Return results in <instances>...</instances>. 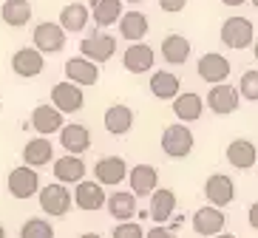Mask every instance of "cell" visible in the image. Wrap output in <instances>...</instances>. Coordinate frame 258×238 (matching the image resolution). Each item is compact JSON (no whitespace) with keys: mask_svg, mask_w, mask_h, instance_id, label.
<instances>
[{"mask_svg":"<svg viewBox=\"0 0 258 238\" xmlns=\"http://www.w3.org/2000/svg\"><path fill=\"white\" fill-rule=\"evenodd\" d=\"M193 131L187 125H167L165 133H162V150H165L170 159H184V156L193 153Z\"/></svg>","mask_w":258,"mask_h":238,"instance_id":"1","label":"cell"},{"mask_svg":"<svg viewBox=\"0 0 258 238\" xmlns=\"http://www.w3.org/2000/svg\"><path fill=\"white\" fill-rule=\"evenodd\" d=\"M252 20H247V17L235 15V17H227L224 23H221V43L227 48H233V51H241V48H247L252 43Z\"/></svg>","mask_w":258,"mask_h":238,"instance_id":"2","label":"cell"},{"mask_svg":"<svg viewBox=\"0 0 258 238\" xmlns=\"http://www.w3.org/2000/svg\"><path fill=\"white\" fill-rule=\"evenodd\" d=\"M40 176L37 170H31L29 165L23 168H15L9 173V193L15 196V199H31V196H40Z\"/></svg>","mask_w":258,"mask_h":238,"instance_id":"3","label":"cell"},{"mask_svg":"<svg viewBox=\"0 0 258 238\" xmlns=\"http://www.w3.org/2000/svg\"><path fill=\"white\" fill-rule=\"evenodd\" d=\"M66 34L69 31L62 29L60 23H37L34 26V48H40L43 54H57V51H62L66 48Z\"/></svg>","mask_w":258,"mask_h":238,"instance_id":"4","label":"cell"},{"mask_svg":"<svg viewBox=\"0 0 258 238\" xmlns=\"http://www.w3.org/2000/svg\"><path fill=\"white\" fill-rule=\"evenodd\" d=\"M238 105H241V91L233 88V85H227V83L213 85L210 94H207V108H210L213 114H221V116L235 114Z\"/></svg>","mask_w":258,"mask_h":238,"instance_id":"5","label":"cell"},{"mask_svg":"<svg viewBox=\"0 0 258 238\" xmlns=\"http://www.w3.org/2000/svg\"><path fill=\"white\" fill-rule=\"evenodd\" d=\"M43 68H46V57H43V51L34 48V46L20 48V51H15V57H12V71L23 80H31V77H37V74H43Z\"/></svg>","mask_w":258,"mask_h":238,"instance_id":"6","label":"cell"},{"mask_svg":"<svg viewBox=\"0 0 258 238\" xmlns=\"http://www.w3.org/2000/svg\"><path fill=\"white\" fill-rule=\"evenodd\" d=\"M94 176H97L99 185L116 187L119 182H125V179L131 176V170H128V165H125L122 156H102V159L94 165Z\"/></svg>","mask_w":258,"mask_h":238,"instance_id":"7","label":"cell"},{"mask_svg":"<svg viewBox=\"0 0 258 238\" xmlns=\"http://www.w3.org/2000/svg\"><path fill=\"white\" fill-rule=\"evenodd\" d=\"M51 105L60 108L62 114H77V111L85 105L83 88H80V85H74L71 80H66V83H57V85L51 88Z\"/></svg>","mask_w":258,"mask_h":238,"instance_id":"8","label":"cell"},{"mask_svg":"<svg viewBox=\"0 0 258 238\" xmlns=\"http://www.w3.org/2000/svg\"><path fill=\"white\" fill-rule=\"evenodd\" d=\"M40 210L46 215H66L71 210V193L57 182L40 190Z\"/></svg>","mask_w":258,"mask_h":238,"instance_id":"9","label":"cell"},{"mask_svg":"<svg viewBox=\"0 0 258 238\" xmlns=\"http://www.w3.org/2000/svg\"><path fill=\"white\" fill-rule=\"evenodd\" d=\"M205 196L213 207H227L230 201L235 199V185L227 173H213L205 182Z\"/></svg>","mask_w":258,"mask_h":238,"instance_id":"10","label":"cell"},{"mask_svg":"<svg viewBox=\"0 0 258 238\" xmlns=\"http://www.w3.org/2000/svg\"><path fill=\"white\" fill-rule=\"evenodd\" d=\"M156 62V54L148 43H131L122 54V65L131 71V74H148Z\"/></svg>","mask_w":258,"mask_h":238,"instance_id":"11","label":"cell"},{"mask_svg":"<svg viewBox=\"0 0 258 238\" xmlns=\"http://www.w3.org/2000/svg\"><path fill=\"white\" fill-rule=\"evenodd\" d=\"M105 185H99V182H80L74 190V204L85 213H97L99 207H105L108 204V196L102 190Z\"/></svg>","mask_w":258,"mask_h":238,"instance_id":"12","label":"cell"},{"mask_svg":"<svg viewBox=\"0 0 258 238\" xmlns=\"http://www.w3.org/2000/svg\"><path fill=\"white\" fill-rule=\"evenodd\" d=\"M80 51H83V57H88L94 62H108L116 51V40L111 34H99L97 31V34H88L80 43Z\"/></svg>","mask_w":258,"mask_h":238,"instance_id":"13","label":"cell"},{"mask_svg":"<svg viewBox=\"0 0 258 238\" xmlns=\"http://www.w3.org/2000/svg\"><path fill=\"white\" fill-rule=\"evenodd\" d=\"M31 128L40 133V136H51V133H60L66 128L62 122V111L54 105H37L34 114H31Z\"/></svg>","mask_w":258,"mask_h":238,"instance_id":"14","label":"cell"},{"mask_svg":"<svg viewBox=\"0 0 258 238\" xmlns=\"http://www.w3.org/2000/svg\"><path fill=\"white\" fill-rule=\"evenodd\" d=\"M196 71H199V77L205 80V83L219 85V83H224V80L230 77V60L221 57V54H216V51H210V54H205V57L199 60Z\"/></svg>","mask_w":258,"mask_h":238,"instance_id":"15","label":"cell"},{"mask_svg":"<svg viewBox=\"0 0 258 238\" xmlns=\"http://www.w3.org/2000/svg\"><path fill=\"white\" fill-rule=\"evenodd\" d=\"M85 162L80 159V156H60V159H54V176H57V182L60 185H80V182H85Z\"/></svg>","mask_w":258,"mask_h":238,"instance_id":"16","label":"cell"},{"mask_svg":"<svg viewBox=\"0 0 258 238\" xmlns=\"http://www.w3.org/2000/svg\"><path fill=\"white\" fill-rule=\"evenodd\" d=\"M224 221H227V215L221 213V207H202L196 210V215H193V230L199 232V235H219V232H224Z\"/></svg>","mask_w":258,"mask_h":238,"instance_id":"17","label":"cell"},{"mask_svg":"<svg viewBox=\"0 0 258 238\" xmlns=\"http://www.w3.org/2000/svg\"><path fill=\"white\" fill-rule=\"evenodd\" d=\"M99 62L88 60V57H74V60L66 62V77L71 80L74 85H97L99 83Z\"/></svg>","mask_w":258,"mask_h":238,"instance_id":"18","label":"cell"},{"mask_svg":"<svg viewBox=\"0 0 258 238\" xmlns=\"http://www.w3.org/2000/svg\"><path fill=\"white\" fill-rule=\"evenodd\" d=\"M131 193H137V196H153V193L159 190V173L153 165H137V168H131Z\"/></svg>","mask_w":258,"mask_h":238,"instance_id":"19","label":"cell"},{"mask_svg":"<svg viewBox=\"0 0 258 238\" xmlns=\"http://www.w3.org/2000/svg\"><path fill=\"white\" fill-rule=\"evenodd\" d=\"M173 114L179 122H196L205 114V100L196 91H184L173 100Z\"/></svg>","mask_w":258,"mask_h":238,"instance_id":"20","label":"cell"},{"mask_svg":"<svg viewBox=\"0 0 258 238\" xmlns=\"http://www.w3.org/2000/svg\"><path fill=\"white\" fill-rule=\"evenodd\" d=\"M224 156H227V162L238 170H250L258 162V150L250 139H233L227 145V150H224Z\"/></svg>","mask_w":258,"mask_h":238,"instance_id":"21","label":"cell"},{"mask_svg":"<svg viewBox=\"0 0 258 238\" xmlns=\"http://www.w3.org/2000/svg\"><path fill=\"white\" fill-rule=\"evenodd\" d=\"M60 145L69 150L71 156H80L91 147V133L85 125H66L60 131Z\"/></svg>","mask_w":258,"mask_h":238,"instance_id":"22","label":"cell"},{"mask_svg":"<svg viewBox=\"0 0 258 238\" xmlns=\"http://www.w3.org/2000/svg\"><path fill=\"white\" fill-rule=\"evenodd\" d=\"M51 159H54V147H51V139L48 136H37V139H31V142H26L23 165H29V168H43Z\"/></svg>","mask_w":258,"mask_h":238,"instance_id":"23","label":"cell"},{"mask_svg":"<svg viewBox=\"0 0 258 238\" xmlns=\"http://www.w3.org/2000/svg\"><path fill=\"white\" fill-rule=\"evenodd\" d=\"M176 213V193L162 187L151 196V207H148V215H151L156 224H165L170 221V215Z\"/></svg>","mask_w":258,"mask_h":238,"instance_id":"24","label":"cell"},{"mask_svg":"<svg viewBox=\"0 0 258 238\" xmlns=\"http://www.w3.org/2000/svg\"><path fill=\"white\" fill-rule=\"evenodd\" d=\"M102 122H105V131L114 133V136H125V133L134 128V111L128 105H111L102 116Z\"/></svg>","mask_w":258,"mask_h":238,"instance_id":"25","label":"cell"},{"mask_svg":"<svg viewBox=\"0 0 258 238\" xmlns=\"http://www.w3.org/2000/svg\"><path fill=\"white\" fill-rule=\"evenodd\" d=\"M108 213L114 215L116 221H131L134 215H137V193H122V190H116V193H111L108 196Z\"/></svg>","mask_w":258,"mask_h":238,"instance_id":"26","label":"cell"},{"mask_svg":"<svg viewBox=\"0 0 258 238\" xmlns=\"http://www.w3.org/2000/svg\"><path fill=\"white\" fill-rule=\"evenodd\" d=\"M151 94L156 100H176L182 94V83L170 71H153L151 77Z\"/></svg>","mask_w":258,"mask_h":238,"instance_id":"27","label":"cell"},{"mask_svg":"<svg viewBox=\"0 0 258 238\" xmlns=\"http://www.w3.org/2000/svg\"><path fill=\"white\" fill-rule=\"evenodd\" d=\"M162 57H165L170 65H184L187 57H190L187 37H182V34H167V37L162 40Z\"/></svg>","mask_w":258,"mask_h":238,"instance_id":"28","label":"cell"},{"mask_svg":"<svg viewBox=\"0 0 258 238\" xmlns=\"http://www.w3.org/2000/svg\"><path fill=\"white\" fill-rule=\"evenodd\" d=\"M122 15V0H91V17L97 26H114Z\"/></svg>","mask_w":258,"mask_h":238,"instance_id":"29","label":"cell"},{"mask_svg":"<svg viewBox=\"0 0 258 238\" xmlns=\"http://www.w3.org/2000/svg\"><path fill=\"white\" fill-rule=\"evenodd\" d=\"M119 34L131 43H142V37L148 34V17L142 12H125L119 20Z\"/></svg>","mask_w":258,"mask_h":238,"instance_id":"30","label":"cell"},{"mask_svg":"<svg viewBox=\"0 0 258 238\" xmlns=\"http://www.w3.org/2000/svg\"><path fill=\"white\" fill-rule=\"evenodd\" d=\"M88 17H91V12H88L85 3H69L60 12V26L71 34H77V31H83L88 26Z\"/></svg>","mask_w":258,"mask_h":238,"instance_id":"31","label":"cell"},{"mask_svg":"<svg viewBox=\"0 0 258 238\" xmlns=\"http://www.w3.org/2000/svg\"><path fill=\"white\" fill-rule=\"evenodd\" d=\"M0 17L6 26H26L31 20V3L29 0H6L0 6Z\"/></svg>","mask_w":258,"mask_h":238,"instance_id":"32","label":"cell"},{"mask_svg":"<svg viewBox=\"0 0 258 238\" xmlns=\"http://www.w3.org/2000/svg\"><path fill=\"white\" fill-rule=\"evenodd\" d=\"M20 238H54V227L46 218H29L20 227Z\"/></svg>","mask_w":258,"mask_h":238,"instance_id":"33","label":"cell"},{"mask_svg":"<svg viewBox=\"0 0 258 238\" xmlns=\"http://www.w3.org/2000/svg\"><path fill=\"white\" fill-rule=\"evenodd\" d=\"M244 100L258 102V71H244L241 74V85H238Z\"/></svg>","mask_w":258,"mask_h":238,"instance_id":"34","label":"cell"},{"mask_svg":"<svg viewBox=\"0 0 258 238\" xmlns=\"http://www.w3.org/2000/svg\"><path fill=\"white\" fill-rule=\"evenodd\" d=\"M148 232L139 227L137 221H122L114 227V232H111V238H145Z\"/></svg>","mask_w":258,"mask_h":238,"instance_id":"35","label":"cell"},{"mask_svg":"<svg viewBox=\"0 0 258 238\" xmlns=\"http://www.w3.org/2000/svg\"><path fill=\"white\" fill-rule=\"evenodd\" d=\"M159 6L167 15H176V12H182V9L187 6V0H159Z\"/></svg>","mask_w":258,"mask_h":238,"instance_id":"36","label":"cell"},{"mask_svg":"<svg viewBox=\"0 0 258 238\" xmlns=\"http://www.w3.org/2000/svg\"><path fill=\"white\" fill-rule=\"evenodd\" d=\"M145 238H176V235H173L170 230H167L165 224H156L153 230H148V235H145Z\"/></svg>","mask_w":258,"mask_h":238,"instance_id":"37","label":"cell"},{"mask_svg":"<svg viewBox=\"0 0 258 238\" xmlns=\"http://www.w3.org/2000/svg\"><path fill=\"white\" fill-rule=\"evenodd\" d=\"M247 221H250V227H252V230H258V201L252 204L250 210H247Z\"/></svg>","mask_w":258,"mask_h":238,"instance_id":"38","label":"cell"},{"mask_svg":"<svg viewBox=\"0 0 258 238\" xmlns=\"http://www.w3.org/2000/svg\"><path fill=\"white\" fill-rule=\"evenodd\" d=\"M221 3H224V6H233V9H238V6H244L247 0H221Z\"/></svg>","mask_w":258,"mask_h":238,"instance_id":"39","label":"cell"},{"mask_svg":"<svg viewBox=\"0 0 258 238\" xmlns=\"http://www.w3.org/2000/svg\"><path fill=\"white\" fill-rule=\"evenodd\" d=\"M213 238H238V235H233V232H219V235H213Z\"/></svg>","mask_w":258,"mask_h":238,"instance_id":"40","label":"cell"},{"mask_svg":"<svg viewBox=\"0 0 258 238\" xmlns=\"http://www.w3.org/2000/svg\"><path fill=\"white\" fill-rule=\"evenodd\" d=\"M80 238H102L99 232H85V235H80Z\"/></svg>","mask_w":258,"mask_h":238,"instance_id":"41","label":"cell"},{"mask_svg":"<svg viewBox=\"0 0 258 238\" xmlns=\"http://www.w3.org/2000/svg\"><path fill=\"white\" fill-rule=\"evenodd\" d=\"M0 238H6V230H3V224H0Z\"/></svg>","mask_w":258,"mask_h":238,"instance_id":"42","label":"cell"},{"mask_svg":"<svg viewBox=\"0 0 258 238\" xmlns=\"http://www.w3.org/2000/svg\"><path fill=\"white\" fill-rule=\"evenodd\" d=\"M255 60H258V40H255Z\"/></svg>","mask_w":258,"mask_h":238,"instance_id":"43","label":"cell"},{"mask_svg":"<svg viewBox=\"0 0 258 238\" xmlns=\"http://www.w3.org/2000/svg\"><path fill=\"white\" fill-rule=\"evenodd\" d=\"M128 3H142V0H128Z\"/></svg>","mask_w":258,"mask_h":238,"instance_id":"44","label":"cell"},{"mask_svg":"<svg viewBox=\"0 0 258 238\" xmlns=\"http://www.w3.org/2000/svg\"><path fill=\"white\" fill-rule=\"evenodd\" d=\"M252 6H255V9H258V0H252Z\"/></svg>","mask_w":258,"mask_h":238,"instance_id":"45","label":"cell"}]
</instances>
